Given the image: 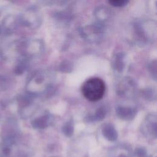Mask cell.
Listing matches in <instances>:
<instances>
[{"instance_id": "cell-1", "label": "cell", "mask_w": 157, "mask_h": 157, "mask_svg": "<svg viewBox=\"0 0 157 157\" xmlns=\"http://www.w3.org/2000/svg\"><path fill=\"white\" fill-rule=\"evenodd\" d=\"M105 90V86L104 81L98 77L88 79L82 86V92L84 97L86 99L94 102L103 97Z\"/></svg>"}, {"instance_id": "cell-2", "label": "cell", "mask_w": 157, "mask_h": 157, "mask_svg": "<svg viewBox=\"0 0 157 157\" xmlns=\"http://www.w3.org/2000/svg\"><path fill=\"white\" fill-rule=\"evenodd\" d=\"M142 126V132L145 136L150 137H155L156 132V117L151 113L147 116Z\"/></svg>"}, {"instance_id": "cell-3", "label": "cell", "mask_w": 157, "mask_h": 157, "mask_svg": "<svg viewBox=\"0 0 157 157\" xmlns=\"http://www.w3.org/2000/svg\"><path fill=\"white\" fill-rule=\"evenodd\" d=\"M136 84L132 78H124L117 86V93L122 96H129L135 90Z\"/></svg>"}, {"instance_id": "cell-4", "label": "cell", "mask_w": 157, "mask_h": 157, "mask_svg": "<svg viewBox=\"0 0 157 157\" xmlns=\"http://www.w3.org/2000/svg\"><path fill=\"white\" fill-rule=\"evenodd\" d=\"M32 82L35 83V93H43L50 89L52 84L51 78H48L44 74L36 75L35 78H33Z\"/></svg>"}, {"instance_id": "cell-5", "label": "cell", "mask_w": 157, "mask_h": 157, "mask_svg": "<svg viewBox=\"0 0 157 157\" xmlns=\"http://www.w3.org/2000/svg\"><path fill=\"white\" fill-rule=\"evenodd\" d=\"M136 109L131 107L118 106L116 109L117 116L122 120H132L136 114Z\"/></svg>"}, {"instance_id": "cell-6", "label": "cell", "mask_w": 157, "mask_h": 157, "mask_svg": "<svg viewBox=\"0 0 157 157\" xmlns=\"http://www.w3.org/2000/svg\"><path fill=\"white\" fill-rule=\"evenodd\" d=\"M109 157H131V153L127 147L118 145L110 151Z\"/></svg>"}, {"instance_id": "cell-7", "label": "cell", "mask_w": 157, "mask_h": 157, "mask_svg": "<svg viewBox=\"0 0 157 157\" xmlns=\"http://www.w3.org/2000/svg\"><path fill=\"white\" fill-rule=\"evenodd\" d=\"M103 136L109 140L113 141L117 138V132L114 127L110 124H105L102 129Z\"/></svg>"}, {"instance_id": "cell-8", "label": "cell", "mask_w": 157, "mask_h": 157, "mask_svg": "<svg viewBox=\"0 0 157 157\" xmlns=\"http://www.w3.org/2000/svg\"><path fill=\"white\" fill-rule=\"evenodd\" d=\"M50 122V115H45L35 119L32 123V124L33 127L35 128L44 129L48 126Z\"/></svg>"}, {"instance_id": "cell-9", "label": "cell", "mask_w": 157, "mask_h": 157, "mask_svg": "<svg viewBox=\"0 0 157 157\" xmlns=\"http://www.w3.org/2000/svg\"><path fill=\"white\" fill-rule=\"evenodd\" d=\"M106 115V110L103 107H100L99 108L96 112H95L94 115L93 117H91L90 119L91 120H94V121H99L104 118V117Z\"/></svg>"}, {"instance_id": "cell-10", "label": "cell", "mask_w": 157, "mask_h": 157, "mask_svg": "<svg viewBox=\"0 0 157 157\" xmlns=\"http://www.w3.org/2000/svg\"><path fill=\"white\" fill-rule=\"evenodd\" d=\"M73 124L71 121L67 122L63 127V132L67 136H71L73 133Z\"/></svg>"}, {"instance_id": "cell-11", "label": "cell", "mask_w": 157, "mask_h": 157, "mask_svg": "<svg viewBox=\"0 0 157 157\" xmlns=\"http://www.w3.org/2000/svg\"><path fill=\"white\" fill-rule=\"evenodd\" d=\"M129 0H109V3L115 7H122L125 6Z\"/></svg>"}, {"instance_id": "cell-12", "label": "cell", "mask_w": 157, "mask_h": 157, "mask_svg": "<svg viewBox=\"0 0 157 157\" xmlns=\"http://www.w3.org/2000/svg\"><path fill=\"white\" fill-rule=\"evenodd\" d=\"M136 155L137 157H147V151L142 148H137L136 151Z\"/></svg>"}, {"instance_id": "cell-13", "label": "cell", "mask_w": 157, "mask_h": 157, "mask_svg": "<svg viewBox=\"0 0 157 157\" xmlns=\"http://www.w3.org/2000/svg\"><path fill=\"white\" fill-rule=\"evenodd\" d=\"M0 33H1V28H0Z\"/></svg>"}]
</instances>
